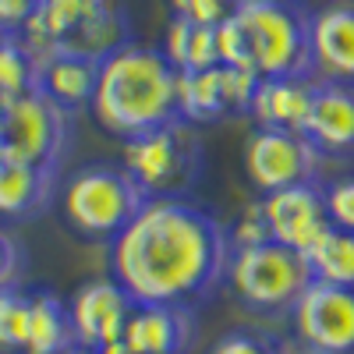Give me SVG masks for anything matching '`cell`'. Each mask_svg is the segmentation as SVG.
<instances>
[{"label":"cell","mask_w":354,"mask_h":354,"mask_svg":"<svg viewBox=\"0 0 354 354\" xmlns=\"http://www.w3.org/2000/svg\"><path fill=\"white\" fill-rule=\"evenodd\" d=\"M177 117L195 128L230 117L220 64L205 71H177Z\"/></svg>","instance_id":"obj_20"},{"label":"cell","mask_w":354,"mask_h":354,"mask_svg":"<svg viewBox=\"0 0 354 354\" xmlns=\"http://www.w3.org/2000/svg\"><path fill=\"white\" fill-rule=\"evenodd\" d=\"M21 273H25V248L18 245L15 234L0 227V290L18 287Z\"/></svg>","instance_id":"obj_28"},{"label":"cell","mask_w":354,"mask_h":354,"mask_svg":"<svg viewBox=\"0 0 354 354\" xmlns=\"http://www.w3.org/2000/svg\"><path fill=\"white\" fill-rule=\"evenodd\" d=\"M312 280H315L312 266L301 252H294L280 241H262L248 248H230L223 283L234 290V298L245 308L290 315Z\"/></svg>","instance_id":"obj_7"},{"label":"cell","mask_w":354,"mask_h":354,"mask_svg":"<svg viewBox=\"0 0 354 354\" xmlns=\"http://www.w3.org/2000/svg\"><path fill=\"white\" fill-rule=\"evenodd\" d=\"M68 308H71L78 347L82 351H96V347H103L110 340H121L135 301L113 277H100V280L82 283L71 294Z\"/></svg>","instance_id":"obj_12"},{"label":"cell","mask_w":354,"mask_h":354,"mask_svg":"<svg viewBox=\"0 0 354 354\" xmlns=\"http://www.w3.org/2000/svg\"><path fill=\"white\" fill-rule=\"evenodd\" d=\"M93 354H131V351H128V344H124V340H110V344L96 347Z\"/></svg>","instance_id":"obj_30"},{"label":"cell","mask_w":354,"mask_h":354,"mask_svg":"<svg viewBox=\"0 0 354 354\" xmlns=\"http://www.w3.org/2000/svg\"><path fill=\"white\" fill-rule=\"evenodd\" d=\"M71 354H93V351H82V347H78V351H71Z\"/></svg>","instance_id":"obj_31"},{"label":"cell","mask_w":354,"mask_h":354,"mask_svg":"<svg viewBox=\"0 0 354 354\" xmlns=\"http://www.w3.org/2000/svg\"><path fill=\"white\" fill-rule=\"evenodd\" d=\"M230 230L192 198H149L110 241V277L135 305L195 308L227 280Z\"/></svg>","instance_id":"obj_1"},{"label":"cell","mask_w":354,"mask_h":354,"mask_svg":"<svg viewBox=\"0 0 354 354\" xmlns=\"http://www.w3.org/2000/svg\"><path fill=\"white\" fill-rule=\"evenodd\" d=\"M234 18L259 78H315L312 11L305 0H238Z\"/></svg>","instance_id":"obj_4"},{"label":"cell","mask_w":354,"mask_h":354,"mask_svg":"<svg viewBox=\"0 0 354 354\" xmlns=\"http://www.w3.org/2000/svg\"><path fill=\"white\" fill-rule=\"evenodd\" d=\"M305 138L322 156H354V82L315 78Z\"/></svg>","instance_id":"obj_13"},{"label":"cell","mask_w":354,"mask_h":354,"mask_svg":"<svg viewBox=\"0 0 354 354\" xmlns=\"http://www.w3.org/2000/svg\"><path fill=\"white\" fill-rule=\"evenodd\" d=\"M209 354H290V347L262 330H230L209 347Z\"/></svg>","instance_id":"obj_25"},{"label":"cell","mask_w":354,"mask_h":354,"mask_svg":"<svg viewBox=\"0 0 354 354\" xmlns=\"http://www.w3.org/2000/svg\"><path fill=\"white\" fill-rule=\"evenodd\" d=\"M312 64L322 82H354V4L312 11Z\"/></svg>","instance_id":"obj_15"},{"label":"cell","mask_w":354,"mask_h":354,"mask_svg":"<svg viewBox=\"0 0 354 354\" xmlns=\"http://www.w3.org/2000/svg\"><path fill=\"white\" fill-rule=\"evenodd\" d=\"M121 340L131 354H188L195 315L181 305H135Z\"/></svg>","instance_id":"obj_14"},{"label":"cell","mask_w":354,"mask_h":354,"mask_svg":"<svg viewBox=\"0 0 354 354\" xmlns=\"http://www.w3.org/2000/svg\"><path fill=\"white\" fill-rule=\"evenodd\" d=\"M28 315H32V294L21 287L0 290V354H25Z\"/></svg>","instance_id":"obj_24"},{"label":"cell","mask_w":354,"mask_h":354,"mask_svg":"<svg viewBox=\"0 0 354 354\" xmlns=\"http://www.w3.org/2000/svg\"><path fill=\"white\" fill-rule=\"evenodd\" d=\"M259 213H262L266 230H270L273 241L301 252V255H308L315 248V241L333 227L330 213H326V198H322V181L262 195Z\"/></svg>","instance_id":"obj_11"},{"label":"cell","mask_w":354,"mask_h":354,"mask_svg":"<svg viewBox=\"0 0 354 354\" xmlns=\"http://www.w3.org/2000/svg\"><path fill=\"white\" fill-rule=\"evenodd\" d=\"M71 149V113L39 88L4 100L0 110V160L61 174Z\"/></svg>","instance_id":"obj_8"},{"label":"cell","mask_w":354,"mask_h":354,"mask_svg":"<svg viewBox=\"0 0 354 354\" xmlns=\"http://www.w3.org/2000/svg\"><path fill=\"white\" fill-rule=\"evenodd\" d=\"M39 53L21 36H0V96L11 100L36 88Z\"/></svg>","instance_id":"obj_23"},{"label":"cell","mask_w":354,"mask_h":354,"mask_svg":"<svg viewBox=\"0 0 354 354\" xmlns=\"http://www.w3.org/2000/svg\"><path fill=\"white\" fill-rule=\"evenodd\" d=\"M326 198V213L337 230H354V177H337V181L322 185Z\"/></svg>","instance_id":"obj_27"},{"label":"cell","mask_w":354,"mask_h":354,"mask_svg":"<svg viewBox=\"0 0 354 354\" xmlns=\"http://www.w3.org/2000/svg\"><path fill=\"white\" fill-rule=\"evenodd\" d=\"M121 167L135 177L145 198H188L202 177L205 149L195 124L170 121L149 135L128 138L121 149Z\"/></svg>","instance_id":"obj_6"},{"label":"cell","mask_w":354,"mask_h":354,"mask_svg":"<svg viewBox=\"0 0 354 354\" xmlns=\"http://www.w3.org/2000/svg\"><path fill=\"white\" fill-rule=\"evenodd\" d=\"M160 50H163V57L170 61L174 71H205V68L220 64L216 28L188 21V18H170Z\"/></svg>","instance_id":"obj_21"},{"label":"cell","mask_w":354,"mask_h":354,"mask_svg":"<svg viewBox=\"0 0 354 354\" xmlns=\"http://www.w3.org/2000/svg\"><path fill=\"white\" fill-rule=\"evenodd\" d=\"M149 202L121 163H85L57 192L64 223L85 241H113Z\"/></svg>","instance_id":"obj_5"},{"label":"cell","mask_w":354,"mask_h":354,"mask_svg":"<svg viewBox=\"0 0 354 354\" xmlns=\"http://www.w3.org/2000/svg\"><path fill=\"white\" fill-rule=\"evenodd\" d=\"M88 110L106 135L121 142L181 121L177 117V71L160 46L131 39L121 50H113L106 61H100V78Z\"/></svg>","instance_id":"obj_2"},{"label":"cell","mask_w":354,"mask_h":354,"mask_svg":"<svg viewBox=\"0 0 354 354\" xmlns=\"http://www.w3.org/2000/svg\"><path fill=\"white\" fill-rule=\"evenodd\" d=\"M0 110H4V96H0Z\"/></svg>","instance_id":"obj_32"},{"label":"cell","mask_w":354,"mask_h":354,"mask_svg":"<svg viewBox=\"0 0 354 354\" xmlns=\"http://www.w3.org/2000/svg\"><path fill=\"white\" fill-rule=\"evenodd\" d=\"M290 322L305 354H354V287L312 280Z\"/></svg>","instance_id":"obj_10"},{"label":"cell","mask_w":354,"mask_h":354,"mask_svg":"<svg viewBox=\"0 0 354 354\" xmlns=\"http://www.w3.org/2000/svg\"><path fill=\"white\" fill-rule=\"evenodd\" d=\"M39 0H0V36H21Z\"/></svg>","instance_id":"obj_29"},{"label":"cell","mask_w":354,"mask_h":354,"mask_svg":"<svg viewBox=\"0 0 354 354\" xmlns=\"http://www.w3.org/2000/svg\"><path fill=\"white\" fill-rule=\"evenodd\" d=\"M312 88H315V78H259L248 117L255 121V128L305 135Z\"/></svg>","instance_id":"obj_17"},{"label":"cell","mask_w":354,"mask_h":354,"mask_svg":"<svg viewBox=\"0 0 354 354\" xmlns=\"http://www.w3.org/2000/svg\"><path fill=\"white\" fill-rule=\"evenodd\" d=\"M174 18H188L198 25H223L234 11H238V0H170Z\"/></svg>","instance_id":"obj_26"},{"label":"cell","mask_w":354,"mask_h":354,"mask_svg":"<svg viewBox=\"0 0 354 354\" xmlns=\"http://www.w3.org/2000/svg\"><path fill=\"white\" fill-rule=\"evenodd\" d=\"M312 266V277L322 283H340L354 287V230H337L330 227L315 248L305 255Z\"/></svg>","instance_id":"obj_22"},{"label":"cell","mask_w":354,"mask_h":354,"mask_svg":"<svg viewBox=\"0 0 354 354\" xmlns=\"http://www.w3.org/2000/svg\"><path fill=\"white\" fill-rule=\"evenodd\" d=\"M21 39L36 53L106 61L113 50L131 43V28L117 0H39Z\"/></svg>","instance_id":"obj_3"},{"label":"cell","mask_w":354,"mask_h":354,"mask_svg":"<svg viewBox=\"0 0 354 354\" xmlns=\"http://www.w3.org/2000/svg\"><path fill=\"white\" fill-rule=\"evenodd\" d=\"M322 163L326 156L301 131L255 128L245 142V174L262 195L294 185H315L322 177Z\"/></svg>","instance_id":"obj_9"},{"label":"cell","mask_w":354,"mask_h":354,"mask_svg":"<svg viewBox=\"0 0 354 354\" xmlns=\"http://www.w3.org/2000/svg\"><path fill=\"white\" fill-rule=\"evenodd\" d=\"M71 351H78V337L68 301H61L50 290H32L25 354H71Z\"/></svg>","instance_id":"obj_19"},{"label":"cell","mask_w":354,"mask_h":354,"mask_svg":"<svg viewBox=\"0 0 354 354\" xmlns=\"http://www.w3.org/2000/svg\"><path fill=\"white\" fill-rule=\"evenodd\" d=\"M61 174L28 167L15 160H0V216L4 220H36L57 202Z\"/></svg>","instance_id":"obj_16"},{"label":"cell","mask_w":354,"mask_h":354,"mask_svg":"<svg viewBox=\"0 0 354 354\" xmlns=\"http://www.w3.org/2000/svg\"><path fill=\"white\" fill-rule=\"evenodd\" d=\"M96 78H100V61L75 57V53H39L36 88L57 106H64L68 113L88 110L96 93Z\"/></svg>","instance_id":"obj_18"}]
</instances>
